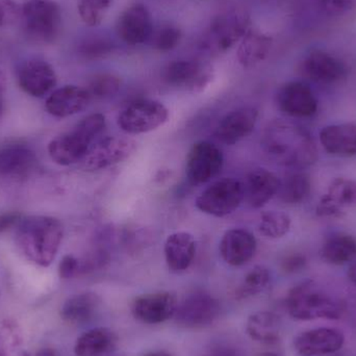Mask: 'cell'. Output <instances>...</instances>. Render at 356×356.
Listing matches in <instances>:
<instances>
[{
	"mask_svg": "<svg viewBox=\"0 0 356 356\" xmlns=\"http://www.w3.org/2000/svg\"><path fill=\"white\" fill-rule=\"evenodd\" d=\"M261 146L276 164L297 170L315 164L318 159L311 131L293 121H272L264 131Z\"/></svg>",
	"mask_w": 356,
	"mask_h": 356,
	"instance_id": "1",
	"label": "cell"
},
{
	"mask_svg": "<svg viewBox=\"0 0 356 356\" xmlns=\"http://www.w3.org/2000/svg\"><path fill=\"white\" fill-rule=\"evenodd\" d=\"M64 238V226L60 220L47 216L22 218L16 229L19 250L31 263L48 267L58 254Z\"/></svg>",
	"mask_w": 356,
	"mask_h": 356,
	"instance_id": "2",
	"label": "cell"
},
{
	"mask_svg": "<svg viewBox=\"0 0 356 356\" xmlns=\"http://www.w3.org/2000/svg\"><path fill=\"white\" fill-rule=\"evenodd\" d=\"M286 309L297 321L340 320L348 309L346 300L328 293L313 280H305L289 291Z\"/></svg>",
	"mask_w": 356,
	"mask_h": 356,
	"instance_id": "3",
	"label": "cell"
},
{
	"mask_svg": "<svg viewBox=\"0 0 356 356\" xmlns=\"http://www.w3.org/2000/svg\"><path fill=\"white\" fill-rule=\"evenodd\" d=\"M106 127V117L92 114L77 123L70 131L58 136L48 145V154L60 166H70L81 162L96 138Z\"/></svg>",
	"mask_w": 356,
	"mask_h": 356,
	"instance_id": "4",
	"label": "cell"
},
{
	"mask_svg": "<svg viewBox=\"0 0 356 356\" xmlns=\"http://www.w3.org/2000/svg\"><path fill=\"white\" fill-rule=\"evenodd\" d=\"M21 19L27 35L37 41L51 43L62 29V10L54 0H29L21 8Z\"/></svg>",
	"mask_w": 356,
	"mask_h": 356,
	"instance_id": "5",
	"label": "cell"
},
{
	"mask_svg": "<svg viewBox=\"0 0 356 356\" xmlns=\"http://www.w3.org/2000/svg\"><path fill=\"white\" fill-rule=\"evenodd\" d=\"M168 108L158 100L138 99L127 104L118 115L117 123L127 135L156 131L168 121Z\"/></svg>",
	"mask_w": 356,
	"mask_h": 356,
	"instance_id": "6",
	"label": "cell"
},
{
	"mask_svg": "<svg viewBox=\"0 0 356 356\" xmlns=\"http://www.w3.org/2000/svg\"><path fill=\"white\" fill-rule=\"evenodd\" d=\"M244 201L243 184L234 178H222L207 186L196 199L199 211L222 218L234 213Z\"/></svg>",
	"mask_w": 356,
	"mask_h": 356,
	"instance_id": "7",
	"label": "cell"
},
{
	"mask_svg": "<svg viewBox=\"0 0 356 356\" xmlns=\"http://www.w3.org/2000/svg\"><path fill=\"white\" fill-rule=\"evenodd\" d=\"M220 313L221 305L216 297L204 291H196L178 303L173 318L182 327L202 328L213 324Z\"/></svg>",
	"mask_w": 356,
	"mask_h": 356,
	"instance_id": "8",
	"label": "cell"
},
{
	"mask_svg": "<svg viewBox=\"0 0 356 356\" xmlns=\"http://www.w3.org/2000/svg\"><path fill=\"white\" fill-rule=\"evenodd\" d=\"M137 149L135 140L127 137H106L94 142L85 158L81 166L87 171L104 170L124 162L133 156Z\"/></svg>",
	"mask_w": 356,
	"mask_h": 356,
	"instance_id": "9",
	"label": "cell"
},
{
	"mask_svg": "<svg viewBox=\"0 0 356 356\" xmlns=\"http://www.w3.org/2000/svg\"><path fill=\"white\" fill-rule=\"evenodd\" d=\"M223 154L209 141L195 143L186 156V175L193 186L205 184L217 177L223 167Z\"/></svg>",
	"mask_w": 356,
	"mask_h": 356,
	"instance_id": "10",
	"label": "cell"
},
{
	"mask_svg": "<svg viewBox=\"0 0 356 356\" xmlns=\"http://www.w3.org/2000/svg\"><path fill=\"white\" fill-rule=\"evenodd\" d=\"M211 69L197 60H175L163 72L167 85L193 93L203 91L211 83Z\"/></svg>",
	"mask_w": 356,
	"mask_h": 356,
	"instance_id": "11",
	"label": "cell"
},
{
	"mask_svg": "<svg viewBox=\"0 0 356 356\" xmlns=\"http://www.w3.org/2000/svg\"><path fill=\"white\" fill-rule=\"evenodd\" d=\"M178 301L171 292H156L138 296L131 303L136 319L145 324H161L175 317Z\"/></svg>",
	"mask_w": 356,
	"mask_h": 356,
	"instance_id": "12",
	"label": "cell"
},
{
	"mask_svg": "<svg viewBox=\"0 0 356 356\" xmlns=\"http://www.w3.org/2000/svg\"><path fill=\"white\" fill-rule=\"evenodd\" d=\"M345 344V336L337 328L319 327L305 330L294 339L299 356H324L338 353Z\"/></svg>",
	"mask_w": 356,
	"mask_h": 356,
	"instance_id": "13",
	"label": "cell"
},
{
	"mask_svg": "<svg viewBox=\"0 0 356 356\" xmlns=\"http://www.w3.org/2000/svg\"><path fill=\"white\" fill-rule=\"evenodd\" d=\"M18 83L23 92L33 97H43L58 83L51 65L40 58L24 60L18 69Z\"/></svg>",
	"mask_w": 356,
	"mask_h": 356,
	"instance_id": "14",
	"label": "cell"
},
{
	"mask_svg": "<svg viewBox=\"0 0 356 356\" xmlns=\"http://www.w3.org/2000/svg\"><path fill=\"white\" fill-rule=\"evenodd\" d=\"M117 33L124 43H145L154 33L152 15L144 4L136 3L123 10L117 22Z\"/></svg>",
	"mask_w": 356,
	"mask_h": 356,
	"instance_id": "15",
	"label": "cell"
},
{
	"mask_svg": "<svg viewBox=\"0 0 356 356\" xmlns=\"http://www.w3.org/2000/svg\"><path fill=\"white\" fill-rule=\"evenodd\" d=\"M278 108L284 114L296 118L314 116L318 100L311 88L300 81H291L280 88L276 96Z\"/></svg>",
	"mask_w": 356,
	"mask_h": 356,
	"instance_id": "16",
	"label": "cell"
},
{
	"mask_svg": "<svg viewBox=\"0 0 356 356\" xmlns=\"http://www.w3.org/2000/svg\"><path fill=\"white\" fill-rule=\"evenodd\" d=\"M257 118L259 111L252 106L236 108L221 119L216 136L222 143L234 145L254 131Z\"/></svg>",
	"mask_w": 356,
	"mask_h": 356,
	"instance_id": "17",
	"label": "cell"
},
{
	"mask_svg": "<svg viewBox=\"0 0 356 356\" xmlns=\"http://www.w3.org/2000/svg\"><path fill=\"white\" fill-rule=\"evenodd\" d=\"M247 17L238 12H230L217 17L209 27V46L219 52L232 48L247 33Z\"/></svg>",
	"mask_w": 356,
	"mask_h": 356,
	"instance_id": "18",
	"label": "cell"
},
{
	"mask_svg": "<svg viewBox=\"0 0 356 356\" xmlns=\"http://www.w3.org/2000/svg\"><path fill=\"white\" fill-rule=\"evenodd\" d=\"M257 243L250 232L242 228L227 230L220 242L222 259L232 267L246 265L257 252Z\"/></svg>",
	"mask_w": 356,
	"mask_h": 356,
	"instance_id": "19",
	"label": "cell"
},
{
	"mask_svg": "<svg viewBox=\"0 0 356 356\" xmlns=\"http://www.w3.org/2000/svg\"><path fill=\"white\" fill-rule=\"evenodd\" d=\"M302 70L309 81L323 85L338 83L348 73L342 60L321 50H315L309 54L303 62Z\"/></svg>",
	"mask_w": 356,
	"mask_h": 356,
	"instance_id": "20",
	"label": "cell"
},
{
	"mask_svg": "<svg viewBox=\"0 0 356 356\" xmlns=\"http://www.w3.org/2000/svg\"><path fill=\"white\" fill-rule=\"evenodd\" d=\"M92 97L85 88L65 86L50 94L46 100V111L56 118L79 114L88 108Z\"/></svg>",
	"mask_w": 356,
	"mask_h": 356,
	"instance_id": "21",
	"label": "cell"
},
{
	"mask_svg": "<svg viewBox=\"0 0 356 356\" xmlns=\"http://www.w3.org/2000/svg\"><path fill=\"white\" fill-rule=\"evenodd\" d=\"M280 179L267 169L257 168L247 175L243 184L244 200L252 209H261L277 195Z\"/></svg>",
	"mask_w": 356,
	"mask_h": 356,
	"instance_id": "22",
	"label": "cell"
},
{
	"mask_svg": "<svg viewBox=\"0 0 356 356\" xmlns=\"http://www.w3.org/2000/svg\"><path fill=\"white\" fill-rule=\"evenodd\" d=\"M356 207V181L349 178L332 180L317 207L320 217H339L344 207Z\"/></svg>",
	"mask_w": 356,
	"mask_h": 356,
	"instance_id": "23",
	"label": "cell"
},
{
	"mask_svg": "<svg viewBox=\"0 0 356 356\" xmlns=\"http://www.w3.org/2000/svg\"><path fill=\"white\" fill-rule=\"evenodd\" d=\"M164 252L169 269L175 273H180L188 270L194 261L196 241L190 232H175L167 236Z\"/></svg>",
	"mask_w": 356,
	"mask_h": 356,
	"instance_id": "24",
	"label": "cell"
},
{
	"mask_svg": "<svg viewBox=\"0 0 356 356\" xmlns=\"http://www.w3.org/2000/svg\"><path fill=\"white\" fill-rule=\"evenodd\" d=\"M320 142L324 149L332 156L343 158L356 156V124L328 125L320 131Z\"/></svg>",
	"mask_w": 356,
	"mask_h": 356,
	"instance_id": "25",
	"label": "cell"
},
{
	"mask_svg": "<svg viewBox=\"0 0 356 356\" xmlns=\"http://www.w3.org/2000/svg\"><path fill=\"white\" fill-rule=\"evenodd\" d=\"M282 319L273 312H257L247 320V334L261 344H277L282 338Z\"/></svg>",
	"mask_w": 356,
	"mask_h": 356,
	"instance_id": "26",
	"label": "cell"
},
{
	"mask_svg": "<svg viewBox=\"0 0 356 356\" xmlns=\"http://www.w3.org/2000/svg\"><path fill=\"white\" fill-rule=\"evenodd\" d=\"M100 303L102 300L96 293L85 292L73 295L63 305L60 317L67 323H87L97 313Z\"/></svg>",
	"mask_w": 356,
	"mask_h": 356,
	"instance_id": "27",
	"label": "cell"
},
{
	"mask_svg": "<svg viewBox=\"0 0 356 356\" xmlns=\"http://www.w3.org/2000/svg\"><path fill=\"white\" fill-rule=\"evenodd\" d=\"M118 337L110 328L96 327L81 334L75 343L76 356H102L114 350Z\"/></svg>",
	"mask_w": 356,
	"mask_h": 356,
	"instance_id": "28",
	"label": "cell"
},
{
	"mask_svg": "<svg viewBox=\"0 0 356 356\" xmlns=\"http://www.w3.org/2000/svg\"><path fill=\"white\" fill-rule=\"evenodd\" d=\"M272 39L261 31H247L238 48V60L244 68H252L263 62L272 47Z\"/></svg>",
	"mask_w": 356,
	"mask_h": 356,
	"instance_id": "29",
	"label": "cell"
},
{
	"mask_svg": "<svg viewBox=\"0 0 356 356\" xmlns=\"http://www.w3.org/2000/svg\"><path fill=\"white\" fill-rule=\"evenodd\" d=\"M35 164V152L29 148L13 146L0 150V177L25 175Z\"/></svg>",
	"mask_w": 356,
	"mask_h": 356,
	"instance_id": "30",
	"label": "cell"
},
{
	"mask_svg": "<svg viewBox=\"0 0 356 356\" xmlns=\"http://www.w3.org/2000/svg\"><path fill=\"white\" fill-rule=\"evenodd\" d=\"M321 257L332 265H345L356 259V238L349 234L330 236L321 249Z\"/></svg>",
	"mask_w": 356,
	"mask_h": 356,
	"instance_id": "31",
	"label": "cell"
},
{
	"mask_svg": "<svg viewBox=\"0 0 356 356\" xmlns=\"http://www.w3.org/2000/svg\"><path fill=\"white\" fill-rule=\"evenodd\" d=\"M312 184L309 175L303 172H293L280 180L277 195L286 204H298L309 197Z\"/></svg>",
	"mask_w": 356,
	"mask_h": 356,
	"instance_id": "32",
	"label": "cell"
},
{
	"mask_svg": "<svg viewBox=\"0 0 356 356\" xmlns=\"http://www.w3.org/2000/svg\"><path fill=\"white\" fill-rule=\"evenodd\" d=\"M271 282V273L264 266H255L247 272L242 282L234 290V298L238 300L250 298L263 293Z\"/></svg>",
	"mask_w": 356,
	"mask_h": 356,
	"instance_id": "33",
	"label": "cell"
},
{
	"mask_svg": "<svg viewBox=\"0 0 356 356\" xmlns=\"http://www.w3.org/2000/svg\"><path fill=\"white\" fill-rule=\"evenodd\" d=\"M22 330L14 319L0 320V356H31L23 349Z\"/></svg>",
	"mask_w": 356,
	"mask_h": 356,
	"instance_id": "34",
	"label": "cell"
},
{
	"mask_svg": "<svg viewBox=\"0 0 356 356\" xmlns=\"http://www.w3.org/2000/svg\"><path fill=\"white\" fill-rule=\"evenodd\" d=\"M292 220L286 213L269 211L261 216L259 230L268 238H280L290 232Z\"/></svg>",
	"mask_w": 356,
	"mask_h": 356,
	"instance_id": "35",
	"label": "cell"
},
{
	"mask_svg": "<svg viewBox=\"0 0 356 356\" xmlns=\"http://www.w3.org/2000/svg\"><path fill=\"white\" fill-rule=\"evenodd\" d=\"M114 0H79V14L88 26H97L104 20Z\"/></svg>",
	"mask_w": 356,
	"mask_h": 356,
	"instance_id": "36",
	"label": "cell"
},
{
	"mask_svg": "<svg viewBox=\"0 0 356 356\" xmlns=\"http://www.w3.org/2000/svg\"><path fill=\"white\" fill-rule=\"evenodd\" d=\"M121 81L118 76L110 73L95 75L90 81L87 90L92 98L104 99L114 96L120 89Z\"/></svg>",
	"mask_w": 356,
	"mask_h": 356,
	"instance_id": "37",
	"label": "cell"
},
{
	"mask_svg": "<svg viewBox=\"0 0 356 356\" xmlns=\"http://www.w3.org/2000/svg\"><path fill=\"white\" fill-rule=\"evenodd\" d=\"M112 42L104 37H89L81 42L79 54L87 60H97L110 54L113 51Z\"/></svg>",
	"mask_w": 356,
	"mask_h": 356,
	"instance_id": "38",
	"label": "cell"
},
{
	"mask_svg": "<svg viewBox=\"0 0 356 356\" xmlns=\"http://www.w3.org/2000/svg\"><path fill=\"white\" fill-rule=\"evenodd\" d=\"M181 40V31L175 26L164 27L154 38V47L159 51L168 52L175 49Z\"/></svg>",
	"mask_w": 356,
	"mask_h": 356,
	"instance_id": "39",
	"label": "cell"
},
{
	"mask_svg": "<svg viewBox=\"0 0 356 356\" xmlns=\"http://www.w3.org/2000/svg\"><path fill=\"white\" fill-rule=\"evenodd\" d=\"M321 8L330 16H342L356 8V0H321Z\"/></svg>",
	"mask_w": 356,
	"mask_h": 356,
	"instance_id": "40",
	"label": "cell"
},
{
	"mask_svg": "<svg viewBox=\"0 0 356 356\" xmlns=\"http://www.w3.org/2000/svg\"><path fill=\"white\" fill-rule=\"evenodd\" d=\"M307 265V259L302 253H291L280 261L282 271L286 274H296L302 271Z\"/></svg>",
	"mask_w": 356,
	"mask_h": 356,
	"instance_id": "41",
	"label": "cell"
},
{
	"mask_svg": "<svg viewBox=\"0 0 356 356\" xmlns=\"http://www.w3.org/2000/svg\"><path fill=\"white\" fill-rule=\"evenodd\" d=\"M21 16V8L14 0H0V26L12 24Z\"/></svg>",
	"mask_w": 356,
	"mask_h": 356,
	"instance_id": "42",
	"label": "cell"
},
{
	"mask_svg": "<svg viewBox=\"0 0 356 356\" xmlns=\"http://www.w3.org/2000/svg\"><path fill=\"white\" fill-rule=\"evenodd\" d=\"M79 273V259L73 255H65L58 265V275L63 280H70Z\"/></svg>",
	"mask_w": 356,
	"mask_h": 356,
	"instance_id": "43",
	"label": "cell"
},
{
	"mask_svg": "<svg viewBox=\"0 0 356 356\" xmlns=\"http://www.w3.org/2000/svg\"><path fill=\"white\" fill-rule=\"evenodd\" d=\"M203 356H241V353L234 345L216 343L207 349Z\"/></svg>",
	"mask_w": 356,
	"mask_h": 356,
	"instance_id": "44",
	"label": "cell"
},
{
	"mask_svg": "<svg viewBox=\"0 0 356 356\" xmlns=\"http://www.w3.org/2000/svg\"><path fill=\"white\" fill-rule=\"evenodd\" d=\"M22 220V215L19 213H6L0 215V232H6L12 228L13 226H17L19 222Z\"/></svg>",
	"mask_w": 356,
	"mask_h": 356,
	"instance_id": "45",
	"label": "cell"
},
{
	"mask_svg": "<svg viewBox=\"0 0 356 356\" xmlns=\"http://www.w3.org/2000/svg\"><path fill=\"white\" fill-rule=\"evenodd\" d=\"M4 108V79L3 75L0 72V117L3 113Z\"/></svg>",
	"mask_w": 356,
	"mask_h": 356,
	"instance_id": "46",
	"label": "cell"
},
{
	"mask_svg": "<svg viewBox=\"0 0 356 356\" xmlns=\"http://www.w3.org/2000/svg\"><path fill=\"white\" fill-rule=\"evenodd\" d=\"M349 280L356 286V259L351 261L350 267H349L348 272H347Z\"/></svg>",
	"mask_w": 356,
	"mask_h": 356,
	"instance_id": "47",
	"label": "cell"
},
{
	"mask_svg": "<svg viewBox=\"0 0 356 356\" xmlns=\"http://www.w3.org/2000/svg\"><path fill=\"white\" fill-rule=\"evenodd\" d=\"M35 356H58L56 351L51 348H43L35 355Z\"/></svg>",
	"mask_w": 356,
	"mask_h": 356,
	"instance_id": "48",
	"label": "cell"
},
{
	"mask_svg": "<svg viewBox=\"0 0 356 356\" xmlns=\"http://www.w3.org/2000/svg\"><path fill=\"white\" fill-rule=\"evenodd\" d=\"M143 356H172L170 353H166V351H154V353H146Z\"/></svg>",
	"mask_w": 356,
	"mask_h": 356,
	"instance_id": "49",
	"label": "cell"
},
{
	"mask_svg": "<svg viewBox=\"0 0 356 356\" xmlns=\"http://www.w3.org/2000/svg\"><path fill=\"white\" fill-rule=\"evenodd\" d=\"M255 356H282V355H278V353H259V355H257Z\"/></svg>",
	"mask_w": 356,
	"mask_h": 356,
	"instance_id": "50",
	"label": "cell"
}]
</instances>
